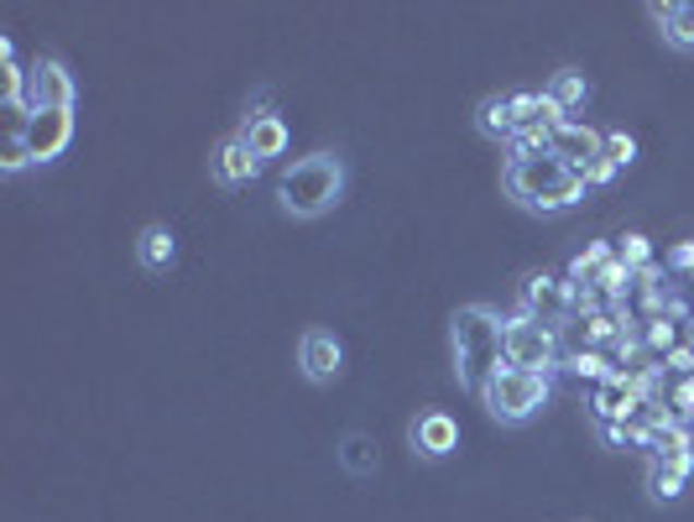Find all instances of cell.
<instances>
[{"instance_id":"cell-5","label":"cell","mask_w":694,"mask_h":522,"mask_svg":"<svg viewBox=\"0 0 694 522\" xmlns=\"http://www.w3.org/2000/svg\"><path fill=\"white\" fill-rule=\"evenodd\" d=\"M506 366L517 371H538V377H553L564 366V345H559V330L533 319V313L517 304L506 313Z\"/></svg>"},{"instance_id":"cell-22","label":"cell","mask_w":694,"mask_h":522,"mask_svg":"<svg viewBox=\"0 0 694 522\" xmlns=\"http://www.w3.org/2000/svg\"><path fill=\"white\" fill-rule=\"evenodd\" d=\"M339 460H345V471H350V475H371V471H376V444H371L366 434H350V439H345V450H339Z\"/></svg>"},{"instance_id":"cell-12","label":"cell","mask_w":694,"mask_h":522,"mask_svg":"<svg viewBox=\"0 0 694 522\" xmlns=\"http://www.w3.org/2000/svg\"><path fill=\"white\" fill-rule=\"evenodd\" d=\"M266 163H256V152L246 146V137H225L215 152V178L225 183V189H246V183H256V173H262Z\"/></svg>"},{"instance_id":"cell-21","label":"cell","mask_w":694,"mask_h":522,"mask_svg":"<svg viewBox=\"0 0 694 522\" xmlns=\"http://www.w3.org/2000/svg\"><path fill=\"white\" fill-rule=\"evenodd\" d=\"M480 137H491V142H506L512 146V137H517V126H512V110H506V95H491L486 105H480Z\"/></svg>"},{"instance_id":"cell-28","label":"cell","mask_w":694,"mask_h":522,"mask_svg":"<svg viewBox=\"0 0 694 522\" xmlns=\"http://www.w3.org/2000/svg\"><path fill=\"white\" fill-rule=\"evenodd\" d=\"M26 167H32V157H26V142H5V157H0V173H5V178H22Z\"/></svg>"},{"instance_id":"cell-20","label":"cell","mask_w":694,"mask_h":522,"mask_svg":"<svg viewBox=\"0 0 694 522\" xmlns=\"http://www.w3.org/2000/svg\"><path fill=\"white\" fill-rule=\"evenodd\" d=\"M549 95L559 99V105H564L570 116H579V110L590 105V79H585L579 69H559V73L549 79Z\"/></svg>"},{"instance_id":"cell-15","label":"cell","mask_w":694,"mask_h":522,"mask_svg":"<svg viewBox=\"0 0 694 522\" xmlns=\"http://www.w3.org/2000/svg\"><path fill=\"white\" fill-rule=\"evenodd\" d=\"M136 261H142L152 277H157V272H168L172 261H178V236H172L168 225H146L142 240H136Z\"/></svg>"},{"instance_id":"cell-25","label":"cell","mask_w":694,"mask_h":522,"mask_svg":"<svg viewBox=\"0 0 694 522\" xmlns=\"http://www.w3.org/2000/svg\"><path fill=\"white\" fill-rule=\"evenodd\" d=\"M606 157L617 167H632L637 163V137L632 131H606Z\"/></svg>"},{"instance_id":"cell-1","label":"cell","mask_w":694,"mask_h":522,"mask_svg":"<svg viewBox=\"0 0 694 522\" xmlns=\"http://www.w3.org/2000/svg\"><path fill=\"white\" fill-rule=\"evenodd\" d=\"M345 183H350V167H345L339 152L292 157L277 173V210L292 214V220H319V214H330L345 199Z\"/></svg>"},{"instance_id":"cell-11","label":"cell","mask_w":694,"mask_h":522,"mask_svg":"<svg viewBox=\"0 0 694 522\" xmlns=\"http://www.w3.org/2000/svg\"><path fill=\"white\" fill-rule=\"evenodd\" d=\"M240 137H246V146L256 152V163H272V157H283L292 146V126L277 110H266V99L246 116V126H240Z\"/></svg>"},{"instance_id":"cell-18","label":"cell","mask_w":694,"mask_h":522,"mask_svg":"<svg viewBox=\"0 0 694 522\" xmlns=\"http://www.w3.org/2000/svg\"><path fill=\"white\" fill-rule=\"evenodd\" d=\"M617 257V240H590V246H585V251H575V257H570V266H564V277H570V283H596L600 277V266H606V261Z\"/></svg>"},{"instance_id":"cell-7","label":"cell","mask_w":694,"mask_h":522,"mask_svg":"<svg viewBox=\"0 0 694 522\" xmlns=\"http://www.w3.org/2000/svg\"><path fill=\"white\" fill-rule=\"evenodd\" d=\"M22 142H26V157H32V167L58 163V157L73 146V110H32V120H26V131H22Z\"/></svg>"},{"instance_id":"cell-14","label":"cell","mask_w":694,"mask_h":522,"mask_svg":"<svg viewBox=\"0 0 694 522\" xmlns=\"http://www.w3.org/2000/svg\"><path fill=\"white\" fill-rule=\"evenodd\" d=\"M564 371L579 381H590V387H600V381H611L617 371H622V360L611 356V351H596V345H579V351H570L564 356Z\"/></svg>"},{"instance_id":"cell-3","label":"cell","mask_w":694,"mask_h":522,"mask_svg":"<svg viewBox=\"0 0 694 522\" xmlns=\"http://www.w3.org/2000/svg\"><path fill=\"white\" fill-rule=\"evenodd\" d=\"M450 334H455V377H459V387L480 392L486 377L506 360V313L486 309V304H470V309L455 313Z\"/></svg>"},{"instance_id":"cell-16","label":"cell","mask_w":694,"mask_h":522,"mask_svg":"<svg viewBox=\"0 0 694 522\" xmlns=\"http://www.w3.org/2000/svg\"><path fill=\"white\" fill-rule=\"evenodd\" d=\"M653 11V22L663 26V37H669L673 48H684V52H694V5H684V0H673V5H647Z\"/></svg>"},{"instance_id":"cell-9","label":"cell","mask_w":694,"mask_h":522,"mask_svg":"<svg viewBox=\"0 0 694 522\" xmlns=\"http://www.w3.org/2000/svg\"><path fill=\"white\" fill-rule=\"evenodd\" d=\"M407 439H412V454H423V460H450L459 450V418L444 407H429L412 418Z\"/></svg>"},{"instance_id":"cell-26","label":"cell","mask_w":694,"mask_h":522,"mask_svg":"<svg viewBox=\"0 0 694 522\" xmlns=\"http://www.w3.org/2000/svg\"><path fill=\"white\" fill-rule=\"evenodd\" d=\"M663 266H669V277H694V240H679Z\"/></svg>"},{"instance_id":"cell-13","label":"cell","mask_w":694,"mask_h":522,"mask_svg":"<svg viewBox=\"0 0 694 522\" xmlns=\"http://www.w3.org/2000/svg\"><path fill=\"white\" fill-rule=\"evenodd\" d=\"M590 407H596V424L606 428V424H626V418H632V413H637V392H632V371H617V377L611 381H600L596 387V398H590Z\"/></svg>"},{"instance_id":"cell-29","label":"cell","mask_w":694,"mask_h":522,"mask_svg":"<svg viewBox=\"0 0 694 522\" xmlns=\"http://www.w3.org/2000/svg\"><path fill=\"white\" fill-rule=\"evenodd\" d=\"M617 173H622V167L611 163V157H596L590 173H585V189H611V183H617Z\"/></svg>"},{"instance_id":"cell-2","label":"cell","mask_w":694,"mask_h":522,"mask_svg":"<svg viewBox=\"0 0 694 522\" xmlns=\"http://www.w3.org/2000/svg\"><path fill=\"white\" fill-rule=\"evenodd\" d=\"M506 193L533 214H564L575 210L579 199H585V178H579L575 167H564L559 157H506Z\"/></svg>"},{"instance_id":"cell-27","label":"cell","mask_w":694,"mask_h":522,"mask_svg":"<svg viewBox=\"0 0 694 522\" xmlns=\"http://www.w3.org/2000/svg\"><path fill=\"white\" fill-rule=\"evenodd\" d=\"M570 120H575V116H570V110H564V105H559V99L543 90V110H538V126H549V131H564Z\"/></svg>"},{"instance_id":"cell-6","label":"cell","mask_w":694,"mask_h":522,"mask_svg":"<svg viewBox=\"0 0 694 522\" xmlns=\"http://www.w3.org/2000/svg\"><path fill=\"white\" fill-rule=\"evenodd\" d=\"M26 105H32V110H73V105H79V84H73L69 63H58V58H32V63H26Z\"/></svg>"},{"instance_id":"cell-19","label":"cell","mask_w":694,"mask_h":522,"mask_svg":"<svg viewBox=\"0 0 694 522\" xmlns=\"http://www.w3.org/2000/svg\"><path fill=\"white\" fill-rule=\"evenodd\" d=\"M673 345H684V324L669 319V313H658V319H643V351L653 360H663Z\"/></svg>"},{"instance_id":"cell-4","label":"cell","mask_w":694,"mask_h":522,"mask_svg":"<svg viewBox=\"0 0 694 522\" xmlns=\"http://www.w3.org/2000/svg\"><path fill=\"white\" fill-rule=\"evenodd\" d=\"M476 398H480V407H486L496 424L517 428V424H533V418L549 407L553 381L538 377V371H517V366H506V360H502V366L486 377V387H480Z\"/></svg>"},{"instance_id":"cell-23","label":"cell","mask_w":694,"mask_h":522,"mask_svg":"<svg viewBox=\"0 0 694 522\" xmlns=\"http://www.w3.org/2000/svg\"><path fill=\"white\" fill-rule=\"evenodd\" d=\"M617 257H622L632 272H643V266H653V261H658V251H653V240H647L643 230H626V236L617 240Z\"/></svg>"},{"instance_id":"cell-10","label":"cell","mask_w":694,"mask_h":522,"mask_svg":"<svg viewBox=\"0 0 694 522\" xmlns=\"http://www.w3.org/2000/svg\"><path fill=\"white\" fill-rule=\"evenodd\" d=\"M553 157H559L564 167H575L579 178H585V173H590V163H596V157H606V131L575 116L564 131H553Z\"/></svg>"},{"instance_id":"cell-8","label":"cell","mask_w":694,"mask_h":522,"mask_svg":"<svg viewBox=\"0 0 694 522\" xmlns=\"http://www.w3.org/2000/svg\"><path fill=\"white\" fill-rule=\"evenodd\" d=\"M298 366H303V377H309L313 387L339 381V371H345V345H339V334L335 330H303V340H298Z\"/></svg>"},{"instance_id":"cell-24","label":"cell","mask_w":694,"mask_h":522,"mask_svg":"<svg viewBox=\"0 0 694 522\" xmlns=\"http://www.w3.org/2000/svg\"><path fill=\"white\" fill-rule=\"evenodd\" d=\"M669 407L679 413V424L694 428V377H669Z\"/></svg>"},{"instance_id":"cell-17","label":"cell","mask_w":694,"mask_h":522,"mask_svg":"<svg viewBox=\"0 0 694 522\" xmlns=\"http://www.w3.org/2000/svg\"><path fill=\"white\" fill-rule=\"evenodd\" d=\"M690 475L694 471L673 465V460H647V491H653V501H679L684 486H690Z\"/></svg>"},{"instance_id":"cell-30","label":"cell","mask_w":694,"mask_h":522,"mask_svg":"<svg viewBox=\"0 0 694 522\" xmlns=\"http://www.w3.org/2000/svg\"><path fill=\"white\" fill-rule=\"evenodd\" d=\"M663 371H669V377H694V351L690 345H673L669 356H663Z\"/></svg>"}]
</instances>
